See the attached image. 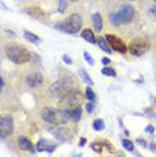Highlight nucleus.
<instances>
[{"instance_id":"1","label":"nucleus","mask_w":156,"mask_h":157,"mask_svg":"<svg viewBox=\"0 0 156 157\" xmlns=\"http://www.w3.org/2000/svg\"><path fill=\"white\" fill-rule=\"evenodd\" d=\"M6 55L11 62L16 63V65H23L30 60L31 55L30 51L20 44L16 43H10L6 46Z\"/></svg>"},{"instance_id":"2","label":"nucleus","mask_w":156,"mask_h":157,"mask_svg":"<svg viewBox=\"0 0 156 157\" xmlns=\"http://www.w3.org/2000/svg\"><path fill=\"white\" fill-rule=\"evenodd\" d=\"M82 23H84V20H82V17H81V15L72 13L65 22L55 24V28L62 31V33H66V34H77L78 31L81 30V27H82Z\"/></svg>"},{"instance_id":"3","label":"nucleus","mask_w":156,"mask_h":157,"mask_svg":"<svg viewBox=\"0 0 156 157\" xmlns=\"http://www.w3.org/2000/svg\"><path fill=\"white\" fill-rule=\"evenodd\" d=\"M42 118L51 125H63L69 121V116H67L66 110L46 108L42 110Z\"/></svg>"},{"instance_id":"4","label":"nucleus","mask_w":156,"mask_h":157,"mask_svg":"<svg viewBox=\"0 0 156 157\" xmlns=\"http://www.w3.org/2000/svg\"><path fill=\"white\" fill-rule=\"evenodd\" d=\"M70 90H73L72 87V82H70L67 78H62V79L54 82V83L49 89V93L53 98H62L63 95H66Z\"/></svg>"},{"instance_id":"5","label":"nucleus","mask_w":156,"mask_h":157,"mask_svg":"<svg viewBox=\"0 0 156 157\" xmlns=\"http://www.w3.org/2000/svg\"><path fill=\"white\" fill-rule=\"evenodd\" d=\"M82 101V94L80 93V90H70L66 95H63L62 98H59V103L65 108H74L78 106L80 102Z\"/></svg>"},{"instance_id":"6","label":"nucleus","mask_w":156,"mask_h":157,"mask_svg":"<svg viewBox=\"0 0 156 157\" xmlns=\"http://www.w3.org/2000/svg\"><path fill=\"white\" fill-rule=\"evenodd\" d=\"M148 48H150V43L145 39H141V38L133 39L129 44V52L135 56H141L148 51Z\"/></svg>"},{"instance_id":"7","label":"nucleus","mask_w":156,"mask_h":157,"mask_svg":"<svg viewBox=\"0 0 156 157\" xmlns=\"http://www.w3.org/2000/svg\"><path fill=\"white\" fill-rule=\"evenodd\" d=\"M14 132V121L10 116H0V137L6 138Z\"/></svg>"},{"instance_id":"8","label":"nucleus","mask_w":156,"mask_h":157,"mask_svg":"<svg viewBox=\"0 0 156 157\" xmlns=\"http://www.w3.org/2000/svg\"><path fill=\"white\" fill-rule=\"evenodd\" d=\"M105 39H106V42L109 43V46H111L112 50H115V51H117V52H121V54H125L127 52L125 43H124L120 38H117L116 35L108 34V35H105Z\"/></svg>"},{"instance_id":"9","label":"nucleus","mask_w":156,"mask_h":157,"mask_svg":"<svg viewBox=\"0 0 156 157\" xmlns=\"http://www.w3.org/2000/svg\"><path fill=\"white\" fill-rule=\"evenodd\" d=\"M133 15H135V8L132 6H124L121 10L117 13V17H119V22L120 23H131L133 19Z\"/></svg>"},{"instance_id":"10","label":"nucleus","mask_w":156,"mask_h":157,"mask_svg":"<svg viewBox=\"0 0 156 157\" xmlns=\"http://www.w3.org/2000/svg\"><path fill=\"white\" fill-rule=\"evenodd\" d=\"M49 132H50L54 137H58V138H61V140H63V141H66L67 138L70 137V132L67 130V128L58 126V125H57L55 128H50Z\"/></svg>"},{"instance_id":"11","label":"nucleus","mask_w":156,"mask_h":157,"mask_svg":"<svg viewBox=\"0 0 156 157\" xmlns=\"http://www.w3.org/2000/svg\"><path fill=\"white\" fill-rule=\"evenodd\" d=\"M27 83L28 86L31 87H39L42 83H43V77H42L41 73H31L27 75Z\"/></svg>"},{"instance_id":"12","label":"nucleus","mask_w":156,"mask_h":157,"mask_svg":"<svg viewBox=\"0 0 156 157\" xmlns=\"http://www.w3.org/2000/svg\"><path fill=\"white\" fill-rule=\"evenodd\" d=\"M55 144H51L50 141H47V140H45V138H42V140H39L38 141V144H37V151L38 152H45V151H47V152H54L55 151Z\"/></svg>"},{"instance_id":"13","label":"nucleus","mask_w":156,"mask_h":157,"mask_svg":"<svg viewBox=\"0 0 156 157\" xmlns=\"http://www.w3.org/2000/svg\"><path fill=\"white\" fill-rule=\"evenodd\" d=\"M67 112V116H69V120L73 121V122H77V121L81 120V116H82V109H81V106H74L73 109L70 110H66Z\"/></svg>"},{"instance_id":"14","label":"nucleus","mask_w":156,"mask_h":157,"mask_svg":"<svg viewBox=\"0 0 156 157\" xmlns=\"http://www.w3.org/2000/svg\"><path fill=\"white\" fill-rule=\"evenodd\" d=\"M18 145H19V148L20 149H23V151H28V152H31V153H34L35 152V149H34V145L31 144V141L28 140V138L26 137H19L18 138Z\"/></svg>"},{"instance_id":"15","label":"nucleus","mask_w":156,"mask_h":157,"mask_svg":"<svg viewBox=\"0 0 156 157\" xmlns=\"http://www.w3.org/2000/svg\"><path fill=\"white\" fill-rule=\"evenodd\" d=\"M26 12H27L30 16L35 17V19H39V20H45V17H46L45 13L42 12L39 8H37V7H31V8H27Z\"/></svg>"},{"instance_id":"16","label":"nucleus","mask_w":156,"mask_h":157,"mask_svg":"<svg viewBox=\"0 0 156 157\" xmlns=\"http://www.w3.org/2000/svg\"><path fill=\"white\" fill-rule=\"evenodd\" d=\"M92 22H93L94 28L98 31V33H100V31L102 30V16L98 12L93 13V16H92Z\"/></svg>"},{"instance_id":"17","label":"nucleus","mask_w":156,"mask_h":157,"mask_svg":"<svg viewBox=\"0 0 156 157\" xmlns=\"http://www.w3.org/2000/svg\"><path fill=\"white\" fill-rule=\"evenodd\" d=\"M81 36H82L86 42L92 43V44H94V43H96V36H94L93 31L89 30V28H88V30H84V31H82V34H81Z\"/></svg>"},{"instance_id":"18","label":"nucleus","mask_w":156,"mask_h":157,"mask_svg":"<svg viewBox=\"0 0 156 157\" xmlns=\"http://www.w3.org/2000/svg\"><path fill=\"white\" fill-rule=\"evenodd\" d=\"M96 43H97L98 47H100L104 52H106V54H111V52H112V51H111V47L106 44L108 42H106L105 38H98V39H96Z\"/></svg>"},{"instance_id":"19","label":"nucleus","mask_w":156,"mask_h":157,"mask_svg":"<svg viewBox=\"0 0 156 157\" xmlns=\"http://www.w3.org/2000/svg\"><path fill=\"white\" fill-rule=\"evenodd\" d=\"M23 36H24V39H26V40L31 42V43H39V42H41L39 36H37V35L33 34V33H30V31H24V33H23Z\"/></svg>"},{"instance_id":"20","label":"nucleus","mask_w":156,"mask_h":157,"mask_svg":"<svg viewBox=\"0 0 156 157\" xmlns=\"http://www.w3.org/2000/svg\"><path fill=\"white\" fill-rule=\"evenodd\" d=\"M93 129H94L96 132L104 130V129H105V122H104V120H101V118L94 120V121H93Z\"/></svg>"},{"instance_id":"21","label":"nucleus","mask_w":156,"mask_h":157,"mask_svg":"<svg viewBox=\"0 0 156 157\" xmlns=\"http://www.w3.org/2000/svg\"><path fill=\"white\" fill-rule=\"evenodd\" d=\"M101 73L104 74V75H106V77H116V75H117V74H116V71L113 70L112 67H108V66L104 67V69L101 70Z\"/></svg>"},{"instance_id":"22","label":"nucleus","mask_w":156,"mask_h":157,"mask_svg":"<svg viewBox=\"0 0 156 157\" xmlns=\"http://www.w3.org/2000/svg\"><path fill=\"white\" fill-rule=\"evenodd\" d=\"M80 75L84 78V81L86 82V83H89V85H93V81H92V78L86 74V71H85L84 69H80Z\"/></svg>"},{"instance_id":"23","label":"nucleus","mask_w":156,"mask_h":157,"mask_svg":"<svg viewBox=\"0 0 156 157\" xmlns=\"http://www.w3.org/2000/svg\"><path fill=\"white\" fill-rule=\"evenodd\" d=\"M123 146L128 152H132L133 151V142L131 141V140H127V138H124V140H123Z\"/></svg>"},{"instance_id":"24","label":"nucleus","mask_w":156,"mask_h":157,"mask_svg":"<svg viewBox=\"0 0 156 157\" xmlns=\"http://www.w3.org/2000/svg\"><path fill=\"white\" fill-rule=\"evenodd\" d=\"M85 95H86V98L89 99V101H94L96 99V94H94V91L92 90V89L88 86L86 87V90H85Z\"/></svg>"},{"instance_id":"25","label":"nucleus","mask_w":156,"mask_h":157,"mask_svg":"<svg viewBox=\"0 0 156 157\" xmlns=\"http://www.w3.org/2000/svg\"><path fill=\"white\" fill-rule=\"evenodd\" d=\"M67 2L69 0H59V12H65L67 8Z\"/></svg>"},{"instance_id":"26","label":"nucleus","mask_w":156,"mask_h":157,"mask_svg":"<svg viewBox=\"0 0 156 157\" xmlns=\"http://www.w3.org/2000/svg\"><path fill=\"white\" fill-rule=\"evenodd\" d=\"M84 58L88 60V63H89L90 66H94V59L92 58V55H89V52H84Z\"/></svg>"},{"instance_id":"27","label":"nucleus","mask_w":156,"mask_h":157,"mask_svg":"<svg viewBox=\"0 0 156 157\" xmlns=\"http://www.w3.org/2000/svg\"><path fill=\"white\" fill-rule=\"evenodd\" d=\"M86 110H88V113H92V112H93V110H94V101H89V102H88Z\"/></svg>"},{"instance_id":"28","label":"nucleus","mask_w":156,"mask_h":157,"mask_svg":"<svg viewBox=\"0 0 156 157\" xmlns=\"http://www.w3.org/2000/svg\"><path fill=\"white\" fill-rule=\"evenodd\" d=\"M92 148H93L94 152H101L102 148H101V144H97V142H94V144H92Z\"/></svg>"},{"instance_id":"29","label":"nucleus","mask_w":156,"mask_h":157,"mask_svg":"<svg viewBox=\"0 0 156 157\" xmlns=\"http://www.w3.org/2000/svg\"><path fill=\"white\" fill-rule=\"evenodd\" d=\"M63 62H65L66 65H72V63H73V59L70 58L69 55H63Z\"/></svg>"},{"instance_id":"30","label":"nucleus","mask_w":156,"mask_h":157,"mask_svg":"<svg viewBox=\"0 0 156 157\" xmlns=\"http://www.w3.org/2000/svg\"><path fill=\"white\" fill-rule=\"evenodd\" d=\"M101 62L104 63L105 66H108L109 63H111V59H109V58H102V59H101Z\"/></svg>"},{"instance_id":"31","label":"nucleus","mask_w":156,"mask_h":157,"mask_svg":"<svg viewBox=\"0 0 156 157\" xmlns=\"http://www.w3.org/2000/svg\"><path fill=\"white\" fill-rule=\"evenodd\" d=\"M154 126H151V125H150V126H147V128H145V132H147V133H154Z\"/></svg>"},{"instance_id":"32","label":"nucleus","mask_w":156,"mask_h":157,"mask_svg":"<svg viewBox=\"0 0 156 157\" xmlns=\"http://www.w3.org/2000/svg\"><path fill=\"white\" fill-rule=\"evenodd\" d=\"M151 13L155 16V19H156V6H154V7L151 8Z\"/></svg>"},{"instance_id":"33","label":"nucleus","mask_w":156,"mask_h":157,"mask_svg":"<svg viewBox=\"0 0 156 157\" xmlns=\"http://www.w3.org/2000/svg\"><path fill=\"white\" fill-rule=\"evenodd\" d=\"M137 144H140V145L145 146V145H147V142H145L144 140H141V138H139V140H137Z\"/></svg>"},{"instance_id":"34","label":"nucleus","mask_w":156,"mask_h":157,"mask_svg":"<svg viewBox=\"0 0 156 157\" xmlns=\"http://www.w3.org/2000/svg\"><path fill=\"white\" fill-rule=\"evenodd\" d=\"M85 142H86V140H85V138H82V140H81V142H80V145H81V146H84V145H85Z\"/></svg>"},{"instance_id":"35","label":"nucleus","mask_w":156,"mask_h":157,"mask_svg":"<svg viewBox=\"0 0 156 157\" xmlns=\"http://www.w3.org/2000/svg\"><path fill=\"white\" fill-rule=\"evenodd\" d=\"M2 87H3V78L0 77V90H2Z\"/></svg>"},{"instance_id":"36","label":"nucleus","mask_w":156,"mask_h":157,"mask_svg":"<svg viewBox=\"0 0 156 157\" xmlns=\"http://www.w3.org/2000/svg\"><path fill=\"white\" fill-rule=\"evenodd\" d=\"M69 2H77V0H69Z\"/></svg>"},{"instance_id":"37","label":"nucleus","mask_w":156,"mask_h":157,"mask_svg":"<svg viewBox=\"0 0 156 157\" xmlns=\"http://www.w3.org/2000/svg\"><path fill=\"white\" fill-rule=\"evenodd\" d=\"M155 2H156V0H155Z\"/></svg>"}]
</instances>
